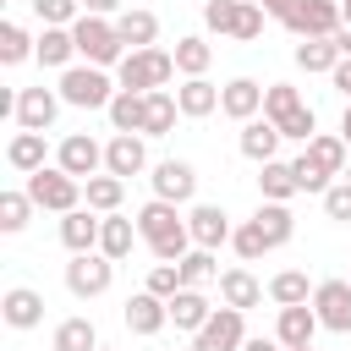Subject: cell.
Segmentation results:
<instances>
[{
    "label": "cell",
    "mask_w": 351,
    "mask_h": 351,
    "mask_svg": "<svg viewBox=\"0 0 351 351\" xmlns=\"http://www.w3.org/2000/svg\"><path fill=\"white\" fill-rule=\"evenodd\" d=\"M137 236H143V247L159 258V263H181L186 252H192V230H186V214L176 208V203H165V197H148L137 214Z\"/></svg>",
    "instance_id": "cell-1"
},
{
    "label": "cell",
    "mask_w": 351,
    "mask_h": 351,
    "mask_svg": "<svg viewBox=\"0 0 351 351\" xmlns=\"http://www.w3.org/2000/svg\"><path fill=\"white\" fill-rule=\"evenodd\" d=\"M346 165H351V148H346L340 132H318V137L291 159L296 186H302V192H318V197L335 186V176H346Z\"/></svg>",
    "instance_id": "cell-2"
},
{
    "label": "cell",
    "mask_w": 351,
    "mask_h": 351,
    "mask_svg": "<svg viewBox=\"0 0 351 351\" xmlns=\"http://www.w3.org/2000/svg\"><path fill=\"white\" fill-rule=\"evenodd\" d=\"M71 38H77V60H82V66H104V71H110V66H121V60L132 55V49L121 44V33H115V16H88V11H82V16L71 22Z\"/></svg>",
    "instance_id": "cell-3"
},
{
    "label": "cell",
    "mask_w": 351,
    "mask_h": 351,
    "mask_svg": "<svg viewBox=\"0 0 351 351\" xmlns=\"http://www.w3.org/2000/svg\"><path fill=\"white\" fill-rule=\"evenodd\" d=\"M115 82L121 88H132V93H159V88H170L176 82V55L170 49H132L121 66H115Z\"/></svg>",
    "instance_id": "cell-4"
},
{
    "label": "cell",
    "mask_w": 351,
    "mask_h": 351,
    "mask_svg": "<svg viewBox=\"0 0 351 351\" xmlns=\"http://www.w3.org/2000/svg\"><path fill=\"white\" fill-rule=\"evenodd\" d=\"M55 88H60V99L71 110H110V99L121 93V82L104 66H71V71H60Z\"/></svg>",
    "instance_id": "cell-5"
},
{
    "label": "cell",
    "mask_w": 351,
    "mask_h": 351,
    "mask_svg": "<svg viewBox=\"0 0 351 351\" xmlns=\"http://www.w3.org/2000/svg\"><path fill=\"white\" fill-rule=\"evenodd\" d=\"M22 192H27V197H33L44 214H71V208H82V181H77V176H66L60 165L33 170Z\"/></svg>",
    "instance_id": "cell-6"
},
{
    "label": "cell",
    "mask_w": 351,
    "mask_h": 351,
    "mask_svg": "<svg viewBox=\"0 0 351 351\" xmlns=\"http://www.w3.org/2000/svg\"><path fill=\"white\" fill-rule=\"evenodd\" d=\"M280 22H285V33H296V44H302V38H335V33L346 27V16H340L335 0H296Z\"/></svg>",
    "instance_id": "cell-7"
},
{
    "label": "cell",
    "mask_w": 351,
    "mask_h": 351,
    "mask_svg": "<svg viewBox=\"0 0 351 351\" xmlns=\"http://www.w3.org/2000/svg\"><path fill=\"white\" fill-rule=\"evenodd\" d=\"M115 285V263L104 258V252H71V263H66V291L77 296V302H93V296H104Z\"/></svg>",
    "instance_id": "cell-8"
},
{
    "label": "cell",
    "mask_w": 351,
    "mask_h": 351,
    "mask_svg": "<svg viewBox=\"0 0 351 351\" xmlns=\"http://www.w3.org/2000/svg\"><path fill=\"white\" fill-rule=\"evenodd\" d=\"M60 104H66L60 88H44V82L38 88H16V115L11 121H16V132H49Z\"/></svg>",
    "instance_id": "cell-9"
},
{
    "label": "cell",
    "mask_w": 351,
    "mask_h": 351,
    "mask_svg": "<svg viewBox=\"0 0 351 351\" xmlns=\"http://www.w3.org/2000/svg\"><path fill=\"white\" fill-rule=\"evenodd\" d=\"M55 165L66 176H77V181H93V176H104V143H93L88 132H71V137H60Z\"/></svg>",
    "instance_id": "cell-10"
},
{
    "label": "cell",
    "mask_w": 351,
    "mask_h": 351,
    "mask_svg": "<svg viewBox=\"0 0 351 351\" xmlns=\"http://www.w3.org/2000/svg\"><path fill=\"white\" fill-rule=\"evenodd\" d=\"M313 313L329 335H351V280H318L313 285Z\"/></svg>",
    "instance_id": "cell-11"
},
{
    "label": "cell",
    "mask_w": 351,
    "mask_h": 351,
    "mask_svg": "<svg viewBox=\"0 0 351 351\" xmlns=\"http://www.w3.org/2000/svg\"><path fill=\"white\" fill-rule=\"evenodd\" d=\"M241 340H247V313L214 307V318L192 335V351H241Z\"/></svg>",
    "instance_id": "cell-12"
},
{
    "label": "cell",
    "mask_w": 351,
    "mask_h": 351,
    "mask_svg": "<svg viewBox=\"0 0 351 351\" xmlns=\"http://www.w3.org/2000/svg\"><path fill=\"white\" fill-rule=\"evenodd\" d=\"M148 186H154V197H165V203H192L197 197V170L186 165V159H159L154 170H148Z\"/></svg>",
    "instance_id": "cell-13"
},
{
    "label": "cell",
    "mask_w": 351,
    "mask_h": 351,
    "mask_svg": "<svg viewBox=\"0 0 351 351\" xmlns=\"http://www.w3.org/2000/svg\"><path fill=\"white\" fill-rule=\"evenodd\" d=\"M186 230H192V247H208V252H219L236 236V225H230V214L219 203H192L186 208Z\"/></svg>",
    "instance_id": "cell-14"
},
{
    "label": "cell",
    "mask_w": 351,
    "mask_h": 351,
    "mask_svg": "<svg viewBox=\"0 0 351 351\" xmlns=\"http://www.w3.org/2000/svg\"><path fill=\"white\" fill-rule=\"evenodd\" d=\"M0 324H5V329H38V324H44V291H33V285H5V291H0Z\"/></svg>",
    "instance_id": "cell-15"
},
{
    "label": "cell",
    "mask_w": 351,
    "mask_h": 351,
    "mask_svg": "<svg viewBox=\"0 0 351 351\" xmlns=\"http://www.w3.org/2000/svg\"><path fill=\"white\" fill-rule=\"evenodd\" d=\"M219 115H230L236 126L258 121V115H263V82H252V77H230V82L219 88Z\"/></svg>",
    "instance_id": "cell-16"
},
{
    "label": "cell",
    "mask_w": 351,
    "mask_h": 351,
    "mask_svg": "<svg viewBox=\"0 0 351 351\" xmlns=\"http://www.w3.org/2000/svg\"><path fill=\"white\" fill-rule=\"evenodd\" d=\"M148 170V148H143V132H115L104 143V176H143Z\"/></svg>",
    "instance_id": "cell-17"
},
{
    "label": "cell",
    "mask_w": 351,
    "mask_h": 351,
    "mask_svg": "<svg viewBox=\"0 0 351 351\" xmlns=\"http://www.w3.org/2000/svg\"><path fill=\"white\" fill-rule=\"evenodd\" d=\"M214 285H219V307H236V313L258 307V302H263V291H269V285H263V280H258L247 263H236V269H219V280H214Z\"/></svg>",
    "instance_id": "cell-18"
},
{
    "label": "cell",
    "mask_w": 351,
    "mask_h": 351,
    "mask_svg": "<svg viewBox=\"0 0 351 351\" xmlns=\"http://www.w3.org/2000/svg\"><path fill=\"white\" fill-rule=\"evenodd\" d=\"M99 230H104V214H93L88 203L60 214V247L66 252H99Z\"/></svg>",
    "instance_id": "cell-19"
},
{
    "label": "cell",
    "mask_w": 351,
    "mask_h": 351,
    "mask_svg": "<svg viewBox=\"0 0 351 351\" xmlns=\"http://www.w3.org/2000/svg\"><path fill=\"white\" fill-rule=\"evenodd\" d=\"M121 318H126V329L132 335H159L165 324H170V307H165V296H154V291H137V296H126V307H121Z\"/></svg>",
    "instance_id": "cell-20"
},
{
    "label": "cell",
    "mask_w": 351,
    "mask_h": 351,
    "mask_svg": "<svg viewBox=\"0 0 351 351\" xmlns=\"http://www.w3.org/2000/svg\"><path fill=\"white\" fill-rule=\"evenodd\" d=\"M318 329H324V324H318L313 302H302V307H280V318H274V340H280L285 351L313 346V335H318Z\"/></svg>",
    "instance_id": "cell-21"
},
{
    "label": "cell",
    "mask_w": 351,
    "mask_h": 351,
    "mask_svg": "<svg viewBox=\"0 0 351 351\" xmlns=\"http://www.w3.org/2000/svg\"><path fill=\"white\" fill-rule=\"evenodd\" d=\"M115 33H121L126 49H154V44H159V16H154L148 5H126V11L115 16Z\"/></svg>",
    "instance_id": "cell-22"
},
{
    "label": "cell",
    "mask_w": 351,
    "mask_h": 351,
    "mask_svg": "<svg viewBox=\"0 0 351 351\" xmlns=\"http://www.w3.org/2000/svg\"><path fill=\"white\" fill-rule=\"evenodd\" d=\"M165 307H170V324H176V329H186V335H197V329L214 318V302H208L203 291H192V285H181Z\"/></svg>",
    "instance_id": "cell-23"
},
{
    "label": "cell",
    "mask_w": 351,
    "mask_h": 351,
    "mask_svg": "<svg viewBox=\"0 0 351 351\" xmlns=\"http://www.w3.org/2000/svg\"><path fill=\"white\" fill-rule=\"evenodd\" d=\"M280 143H285V137H280V126H274V121H263V115H258V121H247V126H241V137H236V148H241L252 165H269V159L280 154Z\"/></svg>",
    "instance_id": "cell-24"
},
{
    "label": "cell",
    "mask_w": 351,
    "mask_h": 351,
    "mask_svg": "<svg viewBox=\"0 0 351 351\" xmlns=\"http://www.w3.org/2000/svg\"><path fill=\"white\" fill-rule=\"evenodd\" d=\"M44 159H49V143H44V132H11V143H5V165H11L16 176H33V170H44Z\"/></svg>",
    "instance_id": "cell-25"
},
{
    "label": "cell",
    "mask_w": 351,
    "mask_h": 351,
    "mask_svg": "<svg viewBox=\"0 0 351 351\" xmlns=\"http://www.w3.org/2000/svg\"><path fill=\"white\" fill-rule=\"evenodd\" d=\"M33 60L49 66V71H71V66H77V38H71V27H44Z\"/></svg>",
    "instance_id": "cell-26"
},
{
    "label": "cell",
    "mask_w": 351,
    "mask_h": 351,
    "mask_svg": "<svg viewBox=\"0 0 351 351\" xmlns=\"http://www.w3.org/2000/svg\"><path fill=\"white\" fill-rule=\"evenodd\" d=\"M302 186H296V170H291V159H269V165H258V197L263 203H291Z\"/></svg>",
    "instance_id": "cell-27"
},
{
    "label": "cell",
    "mask_w": 351,
    "mask_h": 351,
    "mask_svg": "<svg viewBox=\"0 0 351 351\" xmlns=\"http://www.w3.org/2000/svg\"><path fill=\"white\" fill-rule=\"evenodd\" d=\"M143 236H137V219H126V214H104V230H99V252L110 258V263H121V258H132V247H137Z\"/></svg>",
    "instance_id": "cell-28"
},
{
    "label": "cell",
    "mask_w": 351,
    "mask_h": 351,
    "mask_svg": "<svg viewBox=\"0 0 351 351\" xmlns=\"http://www.w3.org/2000/svg\"><path fill=\"white\" fill-rule=\"evenodd\" d=\"M176 104H181V115H186V121H203V115H214V110H219V88H214L208 77H186V82L176 88Z\"/></svg>",
    "instance_id": "cell-29"
},
{
    "label": "cell",
    "mask_w": 351,
    "mask_h": 351,
    "mask_svg": "<svg viewBox=\"0 0 351 351\" xmlns=\"http://www.w3.org/2000/svg\"><path fill=\"white\" fill-rule=\"evenodd\" d=\"M252 225L263 230V241H269V247H285V241L296 236V214H291V203H258Z\"/></svg>",
    "instance_id": "cell-30"
},
{
    "label": "cell",
    "mask_w": 351,
    "mask_h": 351,
    "mask_svg": "<svg viewBox=\"0 0 351 351\" xmlns=\"http://www.w3.org/2000/svg\"><path fill=\"white\" fill-rule=\"evenodd\" d=\"M49 351H99V329H93V318H82V313L60 318V324H55Z\"/></svg>",
    "instance_id": "cell-31"
},
{
    "label": "cell",
    "mask_w": 351,
    "mask_h": 351,
    "mask_svg": "<svg viewBox=\"0 0 351 351\" xmlns=\"http://www.w3.org/2000/svg\"><path fill=\"white\" fill-rule=\"evenodd\" d=\"M176 71L181 77H208V66H214V44L208 38H197V33H186V38H176Z\"/></svg>",
    "instance_id": "cell-32"
},
{
    "label": "cell",
    "mask_w": 351,
    "mask_h": 351,
    "mask_svg": "<svg viewBox=\"0 0 351 351\" xmlns=\"http://www.w3.org/2000/svg\"><path fill=\"white\" fill-rule=\"evenodd\" d=\"M110 126L115 132H143V121H148V93H132V88H121L115 99H110Z\"/></svg>",
    "instance_id": "cell-33"
},
{
    "label": "cell",
    "mask_w": 351,
    "mask_h": 351,
    "mask_svg": "<svg viewBox=\"0 0 351 351\" xmlns=\"http://www.w3.org/2000/svg\"><path fill=\"white\" fill-rule=\"evenodd\" d=\"M82 203H88L93 214H121L126 181H121V176H93V181H82Z\"/></svg>",
    "instance_id": "cell-34"
},
{
    "label": "cell",
    "mask_w": 351,
    "mask_h": 351,
    "mask_svg": "<svg viewBox=\"0 0 351 351\" xmlns=\"http://www.w3.org/2000/svg\"><path fill=\"white\" fill-rule=\"evenodd\" d=\"M291 60H296L307 77H313V71H324V77H329V71L340 66V49H335V38H302V44L291 49Z\"/></svg>",
    "instance_id": "cell-35"
},
{
    "label": "cell",
    "mask_w": 351,
    "mask_h": 351,
    "mask_svg": "<svg viewBox=\"0 0 351 351\" xmlns=\"http://www.w3.org/2000/svg\"><path fill=\"white\" fill-rule=\"evenodd\" d=\"M33 55H38V38L22 22H0V66H22Z\"/></svg>",
    "instance_id": "cell-36"
},
{
    "label": "cell",
    "mask_w": 351,
    "mask_h": 351,
    "mask_svg": "<svg viewBox=\"0 0 351 351\" xmlns=\"http://www.w3.org/2000/svg\"><path fill=\"white\" fill-rule=\"evenodd\" d=\"M176 115H181V104H176V88H159V93H148V121H143V137H165V132H176Z\"/></svg>",
    "instance_id": "cell-37"
},
{
    "label": "cell",
    "mask_w": 351,
    "mask_h": 351,
    "mask_svg": "<svg viewBox=\"0 0 351 351\" xmlns=\"http://www.w3.org/2000/svg\"><path fill=\"white\" fill-rule=\"evenodd\" d=\"M269 302H274V307H302V302H313L307 274H302V269H280V274L269 280Z\"/></svg>",
    "instance_id": "cell-38"
},
{
    "label": "cell",
    "mask_w": 351,
    "mask_h": 351,
    "mask_svg": "<svg viewBox=\"0 0 351 351\" xmlns=\"http://www.w3.org/2000/svg\"><path fill=\"white\" fill-rule=\"evenodd\" d=\"M33 208H38V203H33L27 192H16V186H11V192H0V230H5V236H16V230H27V219H33Z\"/></svg>",
    "instance_id": "cell-39"
},
{
    "label": "cell",
    "mask_w": 351,
    "mask_h": 351,
    "mask_svg": "<svg viewBox=\"0 0 351 351\" xmlns=\"http://www.w3.org/2000/svg\"><path fill=\"white\" fill-rule=\"evenodd\" d=\"M214 280H219V263H214V252H208V247H192V252L181 258V285L203 291V285H214Z\"/></svg>",
    "instance_id": "cell-40"
},
{
    "label": "cell",
    "mask_w": 351,
    "mask_h": 351,
    "mask_svg": "<svg viewBox=\"0 0 351 351\" xmlns=\"http://www.w3.org/2000/svg\"><path fill=\"white\" fill-rule=\"evenodd\" d=\"M296 110H302V93H296L291 82H269V88H263V121L280 126V121L296 115Z\"/></svg>",
    "instance_id": "cell-41"
},
{
    "label": "cell",
    "mask_w": 351,
    "mask_h": 351,
    "mask_svg": "<svg viewBox=\"0 0 351 351\" xmlns=\"http://www.w3.org/2000/svg\"><path fill=\"white\" fill-rule=\"evenodd\" d=\"M27 5H33V16L44 27H71L82 16V0H27Z\"/></svg>",
    "instance_id": "cell-42"
},
{
    "label": "cell",
    "mask_w": 351,
    "mask_h": 351,
    "mask_svg": "<svg viewBox=\"0 0 351 351\" xmlns=\"http://www.w3.org/2000/svg\"><path fill=\"white\" fill-rule=\"evenodd\" d=\"M263 16H269V11H263L258 0H241V5H236V27H230V38H236V44L263 38Z\"/></svg>",
    "instance_id": "cell-43"
},
{
    "label": "cell",
    "mask_w": 351,
    "mask_h": 351,
    "mask_svg": "<svg viewBox=\"0 0 351 351\" xmlns=\"http://www.w3.org/2000/svg\"><path fill=\"white\" fill-rule=\"evenodd\" d=\"M230 247H236V258H241V263H258L263 252H274V247L263 241V230H258L252 219H247V225H236V236H230Z\"/></svg>",
    "instance_id": "cell-44"
},
{
    "label": "cell",
    "mask_w": 351,
    "mask_h": 351,
    "mask_svg": "<svg viewBox=\"0 0 351 351\" xmlns=\"http://www.w3.org/2000/svg\"><path fill=\"white\" fill-rule=\"evenodd\" d=\"M280 137H291V143L307 148V143L318 137V115H313V104H302L296 115H285V121H280Z\"/></svg>",
    "instance_id": "cell-45"
},
{
    "label": "cell",
    "mask_w": 351,
    "mask_h": 351,
    "mask_svg": "<svg viewBox=\"0 0 351 351\" xmlns=\"http://www.w3.org/2000/svg\"><path fill=\"white\" fill-rule=\"evenodd\" d=\"M236 5H241V0H203V27L219 33V38H230V27H236Z\"/></svg>",
    "instance_id": "cell-46"
},
{
    "label": "cell",
    "mask_w": 351,
    "mask_h": 351,
    "mask_svg": "<svg viewBox=\"0 0 351 351\" xmlns=\"http://www.w3.org/2000/svg\"><path fill=\"white\" fill-rule=\"evenodd\" d=\"M143 291H154V296H165V302H170V296L181 291V263H154V269H148V285H143Z\"/></svg>",
    "instance_id": "cell-47"
},
{
    "label": "cell",
    "mask_w": 351,
    "mask_h": 351,
    "mask_svg": "<svg viewBox=\"0 0 351 351\" xmlns=\"http://www.w3.org/2000/svg\"><path fill=\"white\" fill-rule=\"evenodd\" d=\"M324 214H329L335 225H351V181H335V186L324 192Z\"/></svg>",
    "instance_id": "cell-48"
},
{
    "label": "cell",
    "mask_w": 351,
    "mask_h": 351,
    "mask_svg": "<svg viewBox=\"0 0 351 351\" xmlns=\"http://www.w3.org/2000/svg\"><path fill=\"white\" fill-rule=\"evenodd\" d=\"M82 11H88V16H121L126 0H82Z\"/></svg>",
    "instance_id": "cell-49"
},
{
    "label": "cell",
    "mask_w": 351,
    "mask_h": 351,
    "mask_svg": "<svg viewBox=\"0 0 351 351\" xmlns=\"http://www.w3.org/2000/svg\"><path fill=\"white\" fill-rule=\"evenodd\" d=\"M241 351H285V346H280L274 335H247V340H241Z\"/></svg>",
    "instance_id": "cell-50"
},
{
    "label": "cell",
    "mask_w": 351,
    "mask_h": 351,
    "mask_svg": "<svg viewBox=\"0 0 351 351\" xmlns=\"http://www.w3.org/2000/svg\"><path fill=\"white\" fill-rule=\"evenodd\" d=\"M335 49H340V60H351V27H340V33H335Z\"/></svg>",
    "instance_id": "cell-51"
},
{
    "label": "cell",
    "mask_w": 351,
    "mask_h": 351,
    "mask_svg": "<svg viewBox=\"0 0 351 351\" xmlns=\"http://www.w3.org/2000/svg\"><path fill=\"white\" fill-rule=\"evenodd\" d=\"M258 5H263V11H269V16H285V11H291V5H296V0H258Z\"/></svg>",
    "instance_id": "cell-52"
},
{
    "label": "cell",
    "mask_w": 351,
    "mask_h": 351,
    "mask_svg": "<svg viewBox=\"0 0 351 351\" xmlns=\"http://www.w3.org/2000/svg\"><path fill=\"white\" fill-rule=\"evenodd\" d=\"M340 137H346V148H351V99H346V115H340Z\"/></svg>",
    "instance_id": "cell-53"
},
{
    "label": "cell",
    "mask_w": 351,
    "mask_h": 351,
    "mask_svg": "<svg viewBox=\"0 0 351 351\" xmlns=\"http://www.w3.org/2000/svg\"><path fill=\"white\" fill-rule=\"evenodd\" d=\"M340 16H346V27H351V0H340Z\"/></svg>",
    "instance_id": "cell-54"
},
{
    "label": "cell",
    "mask_w": 351,
    "mask_h": 351,
    "mask_svg": "<svg viewBox=\"0 0 351 351\" xmlns=\"http://www.w3.org/2000/svg\"><path fill=\"white\" fill-rule=\"evenodd\" d=\"M340 181H351V165H346V176H340Z\"/></svg>",
    "instance_id": "cell-55"
},
{
    "label": "cell",
    "mask_w": 351,
    "mask_h": 351,
    "mask_svg": "<svg viewBox=\"0 0 351 351\" xmlns=\"http://www.w3.org/2000/svg\"><path fill=\"white\" fill-rule=\"evenodd\" d=\"M170 351H192V346H170Z\"/></svg>",
    "instance_id": "cell-56"
},
{
    "label": "cell",
    "mask_w": 351,
    "mask_h": 351,
    "mask_svg": "<svg viewBox=\"0 0 351 351\" xmlns=\"http://www.w3.org/2000/svg\"><path fill=\"white\" fill-rule=\"evenodd\" d=\"M296 351H313V346H296Z\"/></svg>",
    "instance_id": "cell-57"
},
{
    "label": "cell",
    "mask_w": 351,
    "mask_h": 351,
    "mask_svg": "<svg viewBox=\"0 0 351 351\" xmlns=\"http://www.w3.org/2000/svg\"><path fill=\"white\" fill-rule=\"evenodd\" d=\"M99 351H115V346H99Z\"/></svg>",
    "instance_id": "cell-58"
},
{
    "label": "cell",
    "mask_w": 351,
    "mask_h": 351,
    "mask_svg": "<svg viewBox=\"0 0 351 351\" xmlns=\"http://www.w3.org/2000/svg\"><path fill=\"white\" fill-rule=\"evenodd\" d=\"M335 5H340V0H335Z\"/></svg>",
    "instance_id": "cell-59"
},
{
    "label": "cell",
    "mask_w": 351,
    "mask_h": 351,
    "mask_svg": "<svg viewBox=\"0 0 351 351\" xmlns=\"http://www.w3.org/2000/svg\"><path fill=\"white\" fill-rule=\"evenodd\" d=\"M346 280H351V274H346Z\"/></svg>",
    "instance_id": "cell-60"
}]
</instances>
